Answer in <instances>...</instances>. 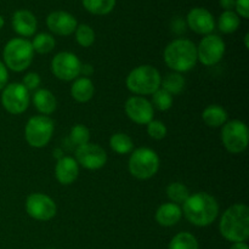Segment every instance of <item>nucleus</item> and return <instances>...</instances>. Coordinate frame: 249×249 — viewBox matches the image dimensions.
Wrapping results in <instances>:
<instances>
[{
	"mask_svg": "<svg viewBox=\"0 0 249 249\" xmlns=\"http://www.w3.org/2000/svg\"><path fill=\"white\" fill-rule=\"evenodd\" d=\"M182 214L195 226L204 228L216 220L219 215V204L212 195L197 192L190 195L182 204Z\"/></svg>",
	"mask_w": 249,
	"mask_h": 249,
	"instance_id": "obj_1",
	"label": "nucleus"
},
{
	"mask_svg": "<svg viewBox=\"0 0 249 249\" xmlns=\"http://www.w3.org/2000/svg\"><path fill=\"white\" fill-rule=\"evenodd\" d=\"M219 231L229 242H246L249 237L248 207L237 203L226 209L220 218Z\"/></svg>",
	"mask_w": 249,
	"mask_h": 249,
	"instance_id": "obj_2",
	"label": "nucleus"
},
{
	"mask_svg": "<svg viewBox=\"0 0 249 249\" xmlns=\"http://www.w3.org/2000/svg\"><path fill=\"white\" fill-rule=\"evenodd\" d=\"M164 62L177 73L189 72L197 63V46L189 39H175L164 49Z\"/></svg>",
	"mask_w": 249,
	"mask_h": 249,
	"instance_id": "obj_3",
	"label": "nucleus"
},
{
	"mask_svg": "<svg viewBox=\"0 0 249 249\" xmlns=\"http://www.w3.org/2000/svg\"><path fill=\"white\" fill-rule=\"evenodd\" d=\"M162 77L156 67L151 65H141L134 68L125 80L126 88L133 94L143 96L152 95L160 88Z\"/></svg>",
	"mask_w": 249,
	"mask_h": 249,
	"instance_id": "obj_4",
	"label": "nucleus"
},
{
	"mask_svg": "<svg viewBox=\"0 0 249 249\" xmlns=\"http://www.w3.org/2000/svg\"><path fill=\"white\" fill-rule=\"evenodd\" d=\"M34 51L31 41L24 38H14L2 50L4 65L14 72H22L31 66Z\"/></svg>",
	"mask_w": 249,
	"mask_h": 249,
	"instance_id": "obj_5",
	"label": "nucleus"
},
{
	"mask_svg": "<svg viewBox=\"0 0 249 249\" xmlns=\"http://www.w3.org/2000/svg\"><path fill=\"white\" fill-rule=\"evenodd\" d=\"M130 174L139 180L151 179L160 169V157L152 148L140 147L133 151L128 162Z\"/></svg>",
	"mask_w": 249,
	"mask_h": 249,
	"instance_id": "obj_6",
	"label": "nucleus"
},
{
	"mask_svg": "<svg viewBox=\"0 0 249 249\" xmlns=\"http://www.w3.org/2000/svg\"><path fill=\"white\" fill-rule=\"evenodd\" d=\"M53 122L48 116H34L29 118L24 128V138L29 146L34 148L45 147L53 134Z\"/></svg>",
	"mask_w": 249,
	"mask_h": 249,
	"instance_id": "obj_7",
	"label": "nucleus"
},
{
	"mask_svg": "<svg viewBox=\"0 0 249 249\" xmlns=\"http://www.w3.org/2000/svg\"><path fill=\"white\" fill-rule=\"evenodd\" d=\"M249 131L246 123L238 119L226 122L221 129V141L231 153H242L248 147Z\"/></svg>",
	"mask_w": 249,
	"mask_h": 249,
	"instance_id": "obj_8",
	"label": "nucleus"
},
{
	"mask_svg": "<svg viewBox=\"0 0 249 249\" xmlns=\"http://www.w3.org/2000/svg\"><path fill=\"white\" fill-rule=\"evenodd\" d=\"M82 62L77 55L70 51L56 53L51 61V72L57 79L71 82L80 75Z\"/></svg>",
	"mask_w": 249,
	"mask_h": 249,
	"instance_id": "obj_9",
	"label": "nucleus"
},
{
	"mask_svg": "<svg viewBox=\"0 0 249 249\" xmlns=\"http://www.w3.org/2000/svg\"><path fill=\"white\" fill-rule=\"evenodd\" d=\"M226 45L220 36L216 34H208L197 46V61L211 67L223 60Z\"/></svg>",
	"mask_w": 249,
	"mask_h": 249,
	"instance_id": "obj_10",
	"label": "nucleus"
},
{
	"mask_svg": "<svg viewBox=\"0 0 249 249\" xmlns=\"http://www.w3.org/2000/svg\"><path fill=\"white\" fill-rule=\"evenodd\" d=\"M1 105L9 113H23L29 106V91L22 83H11L2 89Z\"/></svg>",
	"mask_w": 249,
	"mask_h": 249,
	"instance_id": "obj_11",
	"label": "nucleus"
},
{
	"mask_svg": "<svg viewBox=\"0 0 249 249\" xmlns=\"http://www.w3.org/2000/svg\"><path fill=\"white\" fill-rule=\"evenodd\" d=\"M26 212L31 218L38 221H49L57 213L55 201L48 195L32 194L26 199Z\"/></svg>",
	"mask_w": 249,
	"mask_h": 249,
	"instance_id": "obj_12",
	"label": "nucleus"
},
{
	"mask_svg": "<svg viewBox=\"0 0 249 249\" xmlns=\"http://www.w3.org/2000/svg\"><path fill=\"white\" fill-rule=\"evenodd\" d=\"M75 160L85 169L97 170L106 164L107 153L97 143L88 142L75 148Z\"/></svg>",
	"mask_w": 249,
	"mask_h": 249,
	"instance_id": "obj_13",
	"label": "nucleus"
},
{
	"mask_svg": "<svg viewBox=\"0 0 249 249\" xmlns=\"http://www.w3.org/2000/svg\"><path fill=\"white\" fill-rule=\"evenodd\" d=\"M125 113L130 121L134 123L147 125L151 121H153L155 108L152 104L147 99L142 96H131L125 102Z\"/></svg>",
	"mask_w": 249,
	"mask_h": 249,
	"instance_id": "obj_14",
	"label": "nucleus"
},
{
	"mask_svg": "<svg viewBox=\"0 0 249 249\" xmlns=\"http://www.w3.org/2000/svg\"><path fill=\"white\" fill-rule=\"evenodd\" d=\"M46 26L53 33L67 36L74 33L78 22L72 14L58 10V11H53L49 14V16L46 17Z\"/></svg>",
	"mask_w": 249,
	"mask_h": 249,
	"instance_id": "obj_15",
	"label": "nucleus"
},
{
	"mask_svg": "<svg viewBox=\"0 0 249 249\" xmlns=\"http://www.w3.org/2000/svg\"><path fill=\"white\" fill-rule=\"evenodd\" d=\"M187 26L197 34L208 36L215 28V19L211 11L204 7H194L190 10L186 17Z\"/></svg>",
	"mask_w": 249,
	"mask_h": 249,
	"instance_id": "obj_16",
	"label": "nucleus"
},
{
	"mask_svg": "<svg viewBox=\"0 0 249 249\" xmlns=\"http://www.w3.org/2000/svg\"><path fill=\"white\" fill-rule=\"evenodd\" d=\"M12 28L18 36L27 38V36H34L38 28V21L33 12L29 10H17L12 15Z\"/></svg>",
	"mask_w": 249,
	"mask_h": 249,
	"instance_id": "obj_17",
	"label": "nucleus"
},
{
	"mask_svg": "<svg viewBox=\"0 0 249 249\" xmlns=\"http://www.w3.org/2000/svg\"><path fill=\"white\" fill-rule=\"evenodd\" d=\"M79 175V164L73 157H65L57 160L55 165V177L61 185H71Z\"/></svg>",
	"mask_w": 249,
	"mask_h": 249,
	"instance_id": "obj_18",
	"label": "nucleus"
},
{
	"mask_svg": "<svg viewBox=\"0 0 249 249\" xmlns=\"http://www.w3.org/2000/svg\"><path fill=\"white\" fill-rule=\"evenodd\" d=\"M182 216L181 207L179 204L172 203H163L162 206L158 207L157 212H156V220L160 226H165V228H170V226L177 225L180 221Z\"/></svg>",
	"mask_w": 249,
	"mask_h": 249,
	"instance_id": "obj_19",
	"label": "nucleus"
},
{
	"mask_svg": "<svg viewBox=\"0 0 249 249\" xmlns=\"http://www.w3.org/2000/svg\"><path fill=\"white\" fill-rule=\"evenodd\" d=\"M33 105L43 116H49L57 108V100L50 90L38 89L33 94Z\"/></svg>",
	"mask_w": 249,
	"mask_h": 249,
	"instance_id": "obj_20",
	"label": "nucleus"
},
{
	"mask_svg": "<svg viewBox=\"0 0 249 249\" xmlns=\"http://www.w3.org/2000/svg\"><path fill=\"white\" fill-rule=\"evenodd\" d=\"M95 94V87L91 79L87 77H80L74 79L71 87V95L77 102L84 104L90 101Z\"/></svg>",
	"mask_w": 249,
	"mask_h": 249,
	"instance_id": "obj_21",
	"label": "nucleus"
},
{
	"mask_svg": "<svg viewBox=\"0 0 249 249\" xmlns=\"http://www.w3.org/2000/svg\"><path fill=\"white\" fill-rule=\"evenodd\" d=\"M202 119L211 128H220L228 122V112L219 105H211L204 108Z\"/></svg>",
	"mask_w": 249,
	"mask_h": 249,
	"instance_id": "obj_22",
	"label": "nucleus"
},
{
	"mask_svg": "<svg viewBox=\"0 0 249 249\" xmlns=\"http://www.w3.org/2000/svg\"><path fill=\"white\" fill-rule=\"evenodd\" d=\"M116 1L117 0H82V4L90 14L104 16L113 11Z\"/></svg>",
	"mask_w": 249,
	"mask_h": 249,
	"instance_id": "obj_23",
	"label": "nucleus"
},
{
	"mask_svg": "<svg viewBox=\"0 0 249 249\" xmlns=\"http://www.w3.org/2000/svg\"><path fill=\"white\" fill-rule=\"evenodd\" d=\"M160 85H162V89H164L173 96V95H178L184 91L185 87H186V80L182 77L181 73L174 72L165 75Z\"/></svg>",
	"mask_w": 249,
	"mask_h": 249,
	"instance_id": "obj_24",
	"label": "nucleus"
},
{
	"mask_svg": "<svg viewBox=\"0 0 249 249\" xmlns=\"http://www.w3.org/2000/svg\"><path fill=\"white\" fill-rule=\"evenodd\" d=\"M241 18L235 11H224L218 18V28L221 33L231 34L240 28Z\"/></svg>",
	"mask_w": 249,
	"mask_h": 249,
	"instance_id": "obj_25",
	"label": "nucleus"
},
{
	"mask_svg": "<svg viewBox=\"0 0 249 249\" xmlns=\"http://www.w3.org/2000/svg\"><path fill=\"white\" fill-rule=\"evenodd\" d=\"M109 146L118 155H128L133 151L134 142L129 135L124 133L113 134L109 139Z\"/></svg>",
	"mask_w": 249,
	"mask_h": 249,
	"instance_id": "obj_26",
	"label": "nucleus"
},
{
	"mask_svg": "<svg viewBox=\"0 0 249 249\" xmlns=\"http://www.w3.org/2000/svg\"><path fill=\"white\" fill-rule=\"evenodd\" d=\"M168 249H199V245L192 233L179 232L172 238Z\"/></svg>",
	"mask_w": 249,
	"mask_h": 249,
	"instance_id": "obj_27",
	"label": "nucleus"
},
{
	"mask_svg": "<svg viewBox=\"0 0 249 249\" xmlns=\"http://www.w3.org/2000/svg\"><path fill=\"white\" fill-rule=\"evenodd\" d=\"M167 196L172 203L175 204H184L185 201L190 197V191L186 185L182 182L175 181L168 185L167 187Z\"/></svg>",
	"mask_w": 249,
	"mask_h": 249,
	"instance_id": "obj_28",
	"label": "nucleus"
},
{
	"mask_svg": "<svg viewBox=\"0 0 249 249\" xmlns=\"http://www.w3.org/2000/svg\"><path fill=\"white\" fill-rule=\"evenodd\" d=\"M33 51L38 53H49L50 51L53 50L56 45L55 38L49 33H39L36 34L31 41Z\"/></svg>",
	"mask_w": 249,
	"mask_h": 249,
	"instance_id": "obj_29",
	"label": "nucleus"
},
{
	"mask_svg": "<svg viewBox=\"0 0 249 249\" xmlns=\"http://www.w3.org/2000/svg\"><path fill=\"white\" fill-rule=\"evenodd\" d=\"M74 34L77 43L79 44L80 46H83V48H89V46H91L92 44H94L95 38H96L94 29H92L89 24L85 23L78 24Z\"/></svg>",
	"mask_w": 249,
	"mask_h": 249,
	"instance_id": "obj_30",
	"label": "nucleus"
},
{
	"mask_svg": "<svg viewBox=\"0 0 249 249\" xmlns=\"http://www.w3.org/2000/svg\"><path fill=\"white\" fill-rule=\"evenodd\" d=\"M152 106L158 111H168L173 106V96L164 89L160 88L152 94Z\"/></svg>",
	"mask_w": 249,
	"mask_h": 249,
	"instance_id": "obj_31",
	"label": "nucleus"
},
{
	"mask_svg": "<svg viewBox=\"0 0 249 249\" xmlns=\"http://www.w3.org/2000/svg\"><path fill=\"white\" fill-rule=\"evenodd\" d=\"M90 140V131L84 124H75L72 126L70 131V141L74 146L79 147V146L85 145L89 142Z\"/></svg>",
	"mask_w": 249,
	"mask_h": 249,
	"instance_id": "obj_32",
	"label": "nucleus"
},
{
	"mask_svg": "<svg viewBox=\"0 0 249 249\" xmlns=\"http://www.w3.org/2000/svg\"><path fill=\"white\" fill-rule=\"evenodd\" d=\"M168 129L165 124L160 121H151L147 124V134L155 140H162L167 136Z\"/></svg>",
	"mask_w": 249,
	"mask_h": 249,
	"instance_id": "obj_33",
	"label": "nucleus"
},
{
	"mask_svg": "<svg viewBox=\"0 0 249 249\" xmlns=\"http://www.w3.org/2000/svg\"><path fill=\"white\" fill-rule=\"evenodd\" d=\"M40 75L36 72H29L27 73L23 77V80H22V84L26 87V89L28 90H38V88L40 87Z\"/></svg>",
	"mask_w": 249,
	"mask_h": 249,
	"instance_id": "obj_34",
	"label": "nucleus"
},
{
	"mask_svg": "<svg viewBox=\"0 0 249 249\" xmlns=\"http://www.w3.org/2000/svg\"><path fill=\"white\" fill-rule=\"evenodd\" d=\"M236 14L242 18H249V0H235Z\"/></svg>",
	"mask_w": 249,
	"mask_h": 249,
	"instance_id": "obj_35",
	"label": "nucleus"
},
{
	"mask_svg": "<svg viewBox=\"0 0 249 249\" xmlns=\"http://www.w3.org/2000/svg\"><path fill=\"white\" fill-rule=\"evenodd\" d=\"M7 80H9V72H7V67L4 65V62L0 61V90H2L5 87H6Z\"/></svg>",
	"mask_w": 249,
	"mask_h": 249,
	"instance_id": "obj_36",
	"label": "nucleus"
},
{
	"mask_svg": "<svg viewBox=\"0 0 249 249\" xmlns=\"http://www.w3.org/2000/svg\"><path fill=\"white\" fill-rule=\"evenodd\" d=\"M219 4L224 11H233L235 9V0H219Z\"/></svg>",
	"mask_w": 249,
	"mask_h": 249,
	"instance_id": "obj_37",
	"label": "nucleus"
},
{
	"mask_svg": "<svg viewBox=\"0 0 249 249\" xmlns=\"http://www.w3.org/2000/svg\"><path fill=\"white\" fill-rule=\"evenodd\" d=\"M92 72H94V68H92L89 63H84V65H82V68H80V74H83L84 77L88 78L89 75L92 74Z\"/></svg>",
	"mask_w": 249,
	"mask_h": 249,
	"instance_id": "obj_38",
	"label": "nucleus"
},
{
	"mask_svg": "<svg viewBox=\"0 0 249 249\" xmlns=\"http://www.w3.org/2000/svg\"><path fill=\"white\" fill-rule=\"evenodd\" d=\"M230 249H249L248 245L246 242H237V243H232Z\"/></svg>",
	"mask_w": 249,
	"mask_h": 249,
	"instance_id": "obj_39",
	"label": "nucleus"
},
{
	"mask_svg": "<svg viewBox=\"0 0 249 249\" xmlns=\"http://www.w3.org/2000/svg\"><path fill=\"white\" fill-rule=\"evenodd\" d=\"M55 156L58 158V160H60V158H62L63 157V156H62V151H61V150H55V151H53V157H55Z\"/></svg>",
	"mask_w": 249,
	"mask_h": 249,
	"instance_id": "obj_40",
	"label": "nucleus"
},
{
	"mask_svg": "<svg viewBox=\"0 0 249 249\" xmlns=\"http://www.w3.org/2000/svg\"><path fill=\"white\" fill-rule=\"evenodd\" d=\"M245 46L246 49H249V33H246L245 36Z\"/></svg>",
	"mask_w": 249,
	"mask_h": 249,
	"instance_id": "obj_41",
	"label": "nucleus"
},
{
	"mask_svg": "<svg viewBox=\"0 0 249 249\" xmlns=\"http://www.w3.org/2000/svg\"><path fill=\"white\" fill-rule=\"evenodd\" d=\"M4 18H2V16H0V29L2 28V27H4Z\"/></svg>",
	"mask_w": 249,
	"mask_h": 249,
	"instance_id": "obj_42",
	"label": "nucleus"
}]
</instances>
